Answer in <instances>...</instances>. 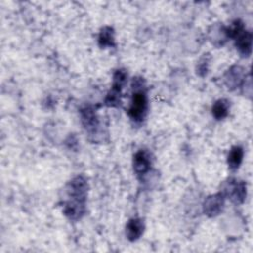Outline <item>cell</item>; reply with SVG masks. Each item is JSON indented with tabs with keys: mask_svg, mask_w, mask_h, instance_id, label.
Instances as JSON below:
<instances>
[{
	"mask_svg": "<svg viewBox=\"0 0 253 253\" xmlns=\"http://www.w3.org/2000/svg\"><path fill=\"white\" fill-rule=\"evenodd\" d=\"M225 193L235 203H242L246 196V186L242 182L231 181L228 183Z\"/></svg>",
	"mask_w": 253,
	"mask_h": 253,
	"instance_id": "2",
	"label": "cell"
},
{
	"mask_svg": "<svg viewBox=\"0 0 253 253\" xmlns=\"http://www.w3.org/2000/svg\"><path fill=\"white\" fill-rule=\"evenodd\" d=\"M121 103V90L117 88H113L110 90L108 93L106 99H105V104L109 107H117Z\"/></svg>",
	"mask_w": 253,
	"mask_h": 253,
	"instance_id": "13",
	"label": "cell"
},
{
	"mask_svg": "<svg viewBox=\"0 0 253 253\" xmlns=\"http://www.w3.org/2000/svg\"><path fill=\"white\" fill-rule=\"evenodd\" d=\"M142 87L143 80L141 78H133V94L128 109V116L134 122H141L147 113V97Z\"/></svg>",
	"mask_w": 253,
	"mask_h": 253,
	"instance_id": "1",
	"label": "cell"
},
{
	"mask_svg": "<svg viewBox=\"0 0 253 253\" xmlns=\"http://www.w3.org/2000/svg\"><path fill=\"white\" fill-rule=\"evenodd\" d=\"M236 48L243 56H248L251 53L252 47V35L249 31H243L235 38Z\"/></svg>",
	"mask_w": 253,
	"mask_h": 253,
	"instance_id": "5",
	"label": "cell"
},
{
	"mask_svg": "<svg viewBox=\"0 0 253 253\" xmlns=\"http://www.w3.org/2000/svg\"><path fill=\"white\" fill-rule=\"evenodd\" d=\"M211 112H212V116L216 120H221V119L225 118L229 112V102L225 99L217 100L213 104V106L211 108Z\"/></svg>",
	"mask_w": 253,
	"mask_h": 253,
	"instance_id": "9",
	"label": "cell"
},
{
	"mask_svg": "<svg viewBox=\"0 0 253 253\" xmlns=\"http://www.w3.org/2000/svg\"><path fill=\"white\" fill-rule=\"evenodd\" d=\"M99 44L101 46H114L115 45V37L114 31L110 27H104L99 34Z\"/></svg>",
	"mask_w": 253,
	"mask_h": 253,
	"instance_id": "10",
	"label": "cell"
},
{
	"mask_svg": "<svg viewBox=\"0 0 253 253\" xmlns=\"http://www.w3.org/2000/svg\"><path fill=\"white\" fill-rule=\"evenodd\" d=\"M126 78H127V74H126V70H124V69L117 70L113 76V86L112 87L117 88L122 91V89L124 88V86L126 83Z\"/></svg>",
	"mask_w": 253,
	"mask_h": 253,
	"instance_id": "12",
	"label": "cell"
},
{
	"mask_svg": "<svg viewBox=\"0 0 253 253\" xmlns=\"http://www.w3.org/2000/svg\"><path fill=\"white\" fill-rule=\"evenodd\" d=\"M244 78V73L241 67L234 66L230 68L225 75V83L228 88H236L241 84Z\"/></svg>",
	"mask_w": 253,
	"mask_h": 253,
	"instance_id": "7",
	"label": "cell"
},
{
	"mask_svg": "<svg viewBox=\"0 0 253 253\" xmlns=\"http://www.w3.org/2000/svg\"><path fill=\"white\" fill-rule=\"evenodd\" d=\"M151 160L149 154L144 150H139L135 153L133 157V169L134 171L141 175L146 173L150 169Z\"/></svg>",
	"mask_w": 253,
	"mask_h": 253,
	"instance_id": "3",
	"label": "cell"
},
{
	"mask_svg": "<svg viewBox=\"0 0 253 253\" xmlns=\"http://www.w3.org/2000/svg\"><path fill=\"white\" fill-rule=\"evenodd\" d=\"M223 207V196L221 194H216L208 198L204 204V211L207 214L212 216L218 214Z\"/></svg>",
	"mask_w": 253,
	"mask_h": 253,
	"instance_id": "4",
	"label": "cell"
},
{
	"mask_svg": "<svg viewBox=\"0 0 253 253\" xmlns=\"http://www.w3.org/2000/svg\"><path fill=\"white\" fill-rule=\"evenodd\" d=\"M143 228H144V225H143V222L141 219L132 218L126 224V235L131 241L136 240L142 234Z\"/></svg>",
	"mask_w": 253,
	"mask_h": 253,
	"instance_id": "6",
	"label": "cell"
},
{
	"mask_svg": "<svg viewBox=\"0 0 253 253\" xmlns=\"http://www.w3.org/2000/svg\"><path fill=\"white\" fill-rule=\"evenodd\" d=\"M243 149L240 146H233L228 153L227 163L231 170H236L242 162Z\"/></svg>",
	"mask_w": 253,
	"mask_h": 253,
	"instance_id": "8",
	"label": "cell"
},
{
	"mask_svg": "<svg viewBox=\"0 0 253 253\" xmlns=\"http://www.w3.org/2000/svg\"><path fill=\"white\" fill-rule=\"evenodd\" d=\"M81 117H82V122L85 127L90 131L92 128L97 126L98 125V120L94 114V111L90 108H85L81 112Z\"/></svg>",
	"mask_w": 253,
	"mask_h": 253,
	"instance_id": "11",
	"label": "cell"
}]
</instances>
